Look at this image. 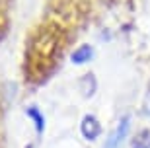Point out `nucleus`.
I'll use <instances>...</instances> for the list:
<instances>
[{"mask_svg":"<svg viewBox=\"0 0 150 148\" xmlns=\"http://www.w3.org/2000/svg\"><path fill=\"white\" fill-rule=\"evenodd\" d=\"M92 59H94L92 45H82V47H78L72 55H70V60H72L74 64H86V62H90Z\"/></svg>","mask_w":150,"mask_h":148,"instance_id":"nucleus-4","label":"nucleus"},{"mask_svg":"<svg viewBox=\"0 0 150 148\" xmlns=\"http://www.w3.org/2000/svg\"><path fill=\"white\" fill-rule=\"evenodd\" d=\"M80 132L86 140H96V138L101 135V123L96 119L94 115H84L80 121Z\"/></svg>","mask_w":150,"mask_h":148,"instance_id":"nucleus-3","label":"nucleus"},{"mask_svg":"<svg viewBox=\"0 0 150 148\" xmlns=\"http://www.w3.org/2000/svg\"><path fill=\"white\" fill-rule=\"evenodd\" d=\"M142 113L150 117V86H148V90H146V93H144V101H142Z\"/></svg>","mask_w":150,"mask_h":148,"instance_id":"nucleus-8","label":"nucleus"},{"mask_svg":"<svg viewBox=\"0 0 150 148\" xmlns=\"http://www.w3.org/2000/svg\"><path fill=\"white\" fill-rule=\"evenodd\" d=\"M25 113H28V117L31 119V123H33L35 132H37V135H43V131H45V117H43V113H41V109L35 107V105H31V107L25 109Z\"/></svg>","mask_w":150,"mask_h":148,"instance_id":"nucleus-5","label":"nucleus"},{"mask_svg":"<svg viewBox=\"0 0 150 148\" xmlns=\"http://www.w3.org/2000/svg\"><path fill=\"white\" fill-rule=\"evenodd\" d=\"M129 129H131V115H123L121 121H119V125H117V129L109 135V138L105 140L103 148H119L123 144V140L127 138Z\"/></svg>","mask_w":150,"mask_h":148,"instance_id":"nucleus-2","label":"nucleus"},{"mask_svg":"<svg viewBox=\"0 0 150 148\" xmlns=\"http://www.w3.org/2000/svg\"><path fill=\"white\" fill-rule=\"evenodd\" d=\"M82 86H86V90H84V96H86V98H90V96L96 92L98 82H96V78H94V74H92V72H90V74H86V76L82 78Z\"/></svg>","mask_w":150,"mask_h":148,"instance_id":"nucleus-7","label":"nucleus"},{"mask_svg":"<svg viewBox=\"0 0 150 148\" xmlns=\"http://www.w3.org/2000/svg\"><path fill=\"white\" fill-rule=\"evenodd\" d=\"M62 47H64V33L55 23H45L37 28L25 51V70L28 76L37 78L41 72H47L55 66Z\"/></svg>","mask_w":150,"mask_h":148,"instance_id":"nucleus-1","label":"nucleus"},{"mask_svg":"<svg viewBox=\"0 0 150 148\" xmlns=\"http://www.w3.org/2000/svg\"><path fill=\"white\" fill-rule=\"evenodd\" d=\"M131 148H150V131L137 132L131 140Z\"/></svg>","mask_w":150,"mask_h":148,"instance_id":"nucleus-6","label":"nucleus"}]
</instances>
